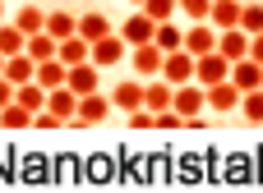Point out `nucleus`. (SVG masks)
I'll use <instances>...</instances> for the list:
<instances>
[{
	"mask_svg": "<svg viewBox=\"0 0 263 193\" xmlns=\"http://www.w3.org/2000/svg\"><path fill=\"white\" fill-rule=\"evenodd\" d=\"M111 92H88V97H79V120H74V129H97L106 115H111Z\"/></svg>",
	"mask_w": 263,
	"mask_h": 193,
	"instance_id": "1",
	"label": "nucleus"
},
{
	"mask_svg": "<svg viewBox=\"0 0 263 193\" xmlns=\"http://www.w3.org/2000/svg\"><path fill=\"white\" fill-rule=\"evenodd\" d=\"M129 60H134V74H139V78H162L166 51H162L157 41H143V46H129Z\"/></svg>",
	"mask_w": 263,
	"mask_h": 193,
	"instance_id": "2",
	"label": "nucleus"
},
{
	"mask_svg": "<svg viewBox=\"0 0 263 193\" xmlns=\"http://www.w3.org/2000/svg\"><path fill=\"white\" fill-rule=\"evenodd\" d=\"M194 74H199V55H194V51H171L166 65H162V78L176 83V88H180V83H194Z\"/></svg>",
	"mask_w": 263,
	"mask_h": 193,
	"instance_id": "3",
	"label": "nucleus"
},
{
	"mask_svg": "<svg viewBox=\"0 0 263 193\" xmlns=\"http://www.w3.org/2000/svg\"><path fill=\"white\" fill-rule=\"evenodd\" d=\"M217 41H222V28H213L208 18H199V23H190V28H185V51H194V55L217 51Z\"/></svg>",
	"mask_w": 263,
	"mask_h": 193,
	"instance_id": "4",
	"label": "nucleus"
},
{
	"mask_svg": "<svg viewBox=\"0 0 263 193\" xmlns=\"http://www.w3.org/2000/svg\"><path fill=\"white\" fill-rule=\"evenodd\" d=\"M176 111L185 115V120H194V115H203L208 111V88L194 78V83H180L176 88Z\"/></svg>",
	"mask_w": 263,
	"mask_h": 193,
	"instance_id": "5",
	"label": "nucleus"
},
{
	"mask_svg": "<svg viewBox=\"0 0 263 193\" xmlns=\"http://www.w3.org/2000/svg\"><path fill=\"white\" fill-rule=\"evenodd\" d=\"M116 32H120L129 46H143V41H153V37H157V18H153L148 9H139V14H134V18H125Z\"/></svg>",
	"mask_w": 263,
	"mask_h": 193,
	"instance_id": "6",
	"label": "nucleus"
},
{
	"mask_svg": "<svg viewBox=\"0 0 263 193\" xmlns=\"http://www.w3.org/2000/svg\"><path fill=\"white\" fill-rule=\"evenodd\" d=\"M125 55H129V41H125L120 32H111V37L92 41V65H97V69H111V65H120Z\"/></svg>",
	"mask_w": 263,
	"mask_h": 193,
	"instance_id": "7",
	"label": "nucleus"
},
{
	"mask_svg": "<svg viewBox=\"0 0 263 193\" xmlns=\"http://www.w3.org/2000/svg\"><path fill=\"white\" fill-rule=\"evenodd\" d=\"M231 65H236V60H227L222 51H208V55H199V74H194V78H199L203 88L227 83V78H231Z\"/></svg>",
	"mask_w": 263,
	"mask_h": 193,
	"instance_id": "8",
	"label": "nucleus"
},
{
	"mask_svg": "<svg viewBox=\"0 0 263 193\" xmlns=\"http://www.w3.org/2000/svg\"><path fill=\"white\" fill-rule=\"evenodd\" d=\"M143 92H148V83L134 74V78H125V83H116L111 88V101H116V111H143Z\"/></svg>",
	"mask_w": 263,
	"mask_h": 193,
	"instance_id": "9",
	"label": "nucleus"
},
{
	"mask_svg": "<svg viewBox=\"0 0 263 193\" xmlns=\"http://www.w3.org/2000/svg\"><path fill=\"white\" fill-rule=\"evenodd\" d=\"M46 111H55L65 124H74L79 120V92L65 83V88H51V97H46Z\"/></svg>",
	"mask_w": 263,
	"mask_h": 193,
	"instance_id": "10",
	"label": "nucleus"
},
{
	"mask_svg": "<svg viewBox=\"0 0 263 193\" xmlns=\"http://www.w3.org/2000/svg\"><path fill=\"white\" fill-rule=\"evenodd\" d=\"M231 83H236L240 92H254V88H263V65L254 60V55L236 60V65H231Z\"/></svg>",
	"mask_w": 263,
	"mask_h": 193,
	"instance_id": "11",
	"label": "nucleus"
},
{
	"mask_svg": "<svg viewBox=\"0 0 263 193\" xmlns=\"http://www.w3.org/2000/svg\"><path fill=\"white\" fill-rule=\"evenodd\" d=\"M250 41H254V37H250L245 28H227L222 41H217V51H222L227 60H245V55H250Z\"/></svg>",
	"mask_w": 263,
	"mask_h": 193,
	"instance_id": "12",
	"label": "nucleus"
},
{
	"mask_svg": "<svg viewBox=\"0 0 263 193\" xmlns=\"http://www.w3.org/2000/svg\"><path fill=\"white\" fill-rule=\"evenodd\" d=\"M240 14H245V5L240 0H213V14H208V23L213 28H240Z\"/></svg>",
	"mask_w": 263,
	"mask_h": 193,
	"instance_id": "13",
	"label": "nucleus"
},
{
	"mask_svg": "<svg viewBox=\"0 0 263 193\" xmlns=\"http://www.w3.org/2000/svg\"><path fill=\"white\" fill-rule=\"evenodd\" d=\"M37 83H42V88H65V83H69V65H65L60 55L42 60V65H37Z\"/></svg>",
	"mask_w": 263,
	"mask_h": 193,
	"instance_id": "14",
	"label": "nucleus"
},
{
	"mask_svg": "<svg viewBox=\"0 0 263 193\" xmlns=\"http://www.w3.org/2000/svg\"><path fill=\"white\" fill-rule=\"evenodd\" d=\"M143 106H148V111H171V106H176V83H166V78L148 83V92H143Z\"/></svg>",
	"mask_w": 263,
	"mask_h": 193,
	"instance_id": "15",
	"label": "nucleus"
},
{
	"mask_svg": "<svg viewBox=\"0 0 263 193\" xmlns=\"http://www.w3.org/2000/svg\"><path fill=\"white\" fill-rule=\"evenodd\" d=\"M240 97H245V92H240L231 78H227V83H213V88H208V106H213V111H236V106H240Z\"/></svg>",
	"mask_w": 263,
	"mask_h": 193,
	"instance_id": "16",
	"label": "nucleus"
},
{
	"mask_svg": "<svg viewBox=\"0 0 263 193\" xmlns=\"http://www.w3.org/2000/svg\"><path fill=\"white\" fill-rule=\"evenodd\" d=\"M60 60H65L69 69H74V65H88V60H92V41H88V37H65V41H60Z\"/></svg>",
	"mask_w": 263,
	"mask_h": 193,
	"instance_id": "17",
	"label": "nucleus"
},
{
	"mask_svg": "<svg viewBox=\"0 0 263 193\" xmlns=\"http://www.w3.org/2000/svg\"><path fill=\"white\" fill-rule=\"evenodd\" d=\"M5 78H9L14 88H18V83H32V78H37V60H32L28 51H23V55H9V65H5Z\"/></svg>",
	"mask_w": 263,
	"mask_h": 193,
	"instance_id": "18",
	"label": "nucleus"
},
{
	"mask_svg": "<svg viewBox=\"0 0 263 193\" xmlns=\"http://www.w3.org/2000/svg\"><path fill=\"white\" fill-rule=\"evenodd\" d=\"M32 120H37V111H28L23 101H9V106L0 111V129H14V134H18V129H32Z\"/></svg>",
	"mask_w": 263,
	"mask_h": 193,
	"instance_id": "19",
	"label": "nucleus"
},
{
	"mask_svg": "<svg viewBox=\"0 0 263 193\" xmlns=\"http://www.w3.org/2000/svg\"><path fill=\"white\" fill-rule=\"evenodd\" d=\"M46 32H51L55 41H65V37H79V14H65V9L46 14Z\"/></svg>",
	"mask_w": 263,
	"mask_h": 193,
	"instance_id": "20",
	"label": "nucleus"
},
{
	"mask_svg": "<svg viewBox=\"0 0 263 193\" xmlns=\"http://www.w3.org/2000/svg\"><path fill=\"white\" fill-rule=\"evenodd\" d=\"M111 32H116V28L106 23V14H97V9H92V14H79V37L102 41V37H111Z\"/></svg>",
	"mask_w": 263,
	"mask_h": 193,
	"instance_id": "21",
	"label": "nucleus"
},
{
	"mask_svg": "<svg viewBox=\"0 0 263 193\" xmlns=\"http://www.w3.org/2000/svg\"><path fill=\"white\" fill-rule=\"evenodd\" d=\"M0 51H5V55H23V51H28V32H23L14 18L0 23Z\"/></svg>",
	"mask_w": 263,
	"mask_h": 193,
	"instance_id": "22",
	"label": "nucleus"
},
{
	"mask_svg": "<svg viewBox=\"0 0 263 193\" xmlns=\"http://www.w3.org/2000/svg\"><path fill=\"white\" fill-rule=\"evenodd\" d=\"M69 88H74L79 97L97 92V65H92V60H88V65H74V69H69Z\"/></svg>",
	"mask_w": 263,
	"mask_h": 193,
	"instance_id": "23",
	"label": "nucleus"
},
{
	"mask_svg": "<svg viewBox=\"0 0 263 193\" xmlns=\"http://www.w3.org/2000/svg\"><path fill=\"white\" fill-rule=\"evenodd\" d=\"M153 41H157L166 55H171V51H185V28H176V23L166 18V23H157V37H153Z\"/></svg>",
	"mask_w": 263,
	"mask_h": 193,
	"instance_id": "24",
	"label": "nucleus"
},
{
	"mask_svg": "<svg viewBox=\"0 0 263 193\" xmlns=\"http://www.w3.org/2000/svg\"><path fill=\"white\" fill-rule=\"evenodd\" d=\"M28 55H32L37 65H42V60H51V55H60V41H55L51 32H32V37H28Z\"/></svg>",
	"mask_w": 263,
	"mask_h": 193,
	"instance_id": "25",
	"label": "nucleus"
},
{
	"mask_svg": "<svg viewBox=\"0 0 263 193\" xmlns=\"http://www.w3.org/2000/svg\"><path fill=\"white\" fill-rule=\"evenodd\" d=\"M14 23H18V28L28 32V37H32V32H46V14H42L37 5H23V9L14 14Z\"/></svg>",
	"mask_w": 263,
	"mask_h": 193,
	"instance_id": "26",
	"label": "nucleus"
},
{
	"mask_svg": "<svg viewBox=\"0 0 263 193\" xmlns=\"http://www.w3.org/2000/svg\"><path fill=\"white\" fill-rule=\"evenodd\" d=\"M240 106H245V120H250V124H263V88L245 92V97H240Z\"/></svg>",
	"mask_w": 263,
	"mask_h": 193,
	"instance_id": "27",
	"label": "nucleus"
},
{
	"mask_svg": "<svg viewBox=\"0 0 263 193\" xmlns=\"http://www.w3.org/2000/svg\"><path fill=\"white\" fill-rule=\"evenodd\" d=\"M143 9H148L157 23H166V18H176V14H180V0H143Z\"/></svg>",
	"mask_w": 263,
	"mask_h": 193,
	"instance_id": "28",
	"label": "nucleus"
},
{
	"mask_svg": "<svg viewBox=\"0 0 263 193\" xmlns=\"http://www.w3.org/2000/svg\"><path fill=\"white\" fill-rule=\"evenodd\" d=\"M240 28H245L250 37H259V32H263V5H245V14H240Z\"/></svg>",
	"mask_w": 263,
	"mask_h": 193,
	"instance_id": "29",
	"label": "nucleus"
},
{
	"mask_svg": "<svg viewBox=\"0 0 263 193\" xmlns=\"http://www.w3.org/2000/svg\"><path fill=\"white\" fill-rule=\"evenodd\" d=\"M185 124H190V120H185L176 106H171V111H157V129H162V134H176V129H185Z\"/></svg>",
	"mask_w": 263,
	"mask_h": 193,
	"instance_id": "30",
	"label": "nucleus"
},
{
	"mask_svg": "<svg viewBox=\"0 0 263 193\" xmlns=\"http://www.w3.org/2000/svg\"><path fill=\"white\" fill-rule=\"evenodd\" d=\"M180 14L199 23V18H208V14H213V0H180Z\"/></svg>",
	"mask_w": 263,
	"mask_h": 193,
	"instance_id": "31",
	"label": "nucleus"
},
{
	"mask_svg": "<svg viewBox=\"0 0 263 193\" xmlns=\"http://www.w3.org/2000/svg\"><path fill=\"white\" fill-rule=\"evenodd\" d=\"M14 97H18V88H14V83H9V78L0 74V111H5V106H9Z\"/></svg>",
	"mask_w": 263,
	"mask_h": 193,
	"instance_id": "32",
	"label": "nucleus"
},
{
	"mask_svg": "<svg viewBox=\"0 0 263 193\" xmlns=\"http://www.w3.org/2000/svg\"><path fill=\"white\" fill-rule=\"evenodd\" d=\"M250 55H254V60H259V65H263V32H259V37H254V41H250Z\"/></svg>",
	"mask_w": 263,
	"mask_h": 193,
	"instance_id": "33",
	"label": "nucleus"
},
{
	"mask_svg": "<svg viewBox=\"0 0 263 193\" xmlns=\"http://www.w3.org/2000/svg\"><path fill=\"white\" fill-rule=\"evenodd\" d=\"M5 65H9V55H5V51H0V74H5Z\"/></svg>",
	"mask_w": 263,
	"mask_h": 193,
	"instance_id": "34",
	"label": "nucleus"
},
{
	"mask_svg": "<svg viewBox=\"0 0 263 193\" xmlns=\"http://www.w3.org/2000/svg\"><path fill=\"white\" fill-rule=\"evenodd\" d=\"M5 5H9V0H0V23H5Z\"/></svg>",
	"mask_w": 263,
	"mask_h": 193,
	"instance_id": "35",
	"label": "nucleus"
},
{
	"mask_svg": "<svg viewBox=\"0 0 263 193\" xmlns=\"http://www.w3.org/2000/svg\"><path fill=\"white\" fill-rule=\"evenodd\" d=\"M129 5H134V9H143V0H129Z\"/></svg>",
	"mask_w": 263,
	"mask_h": 193,
	"instance_id": "36",
	"label": "nucleus"
}]
</instances>
